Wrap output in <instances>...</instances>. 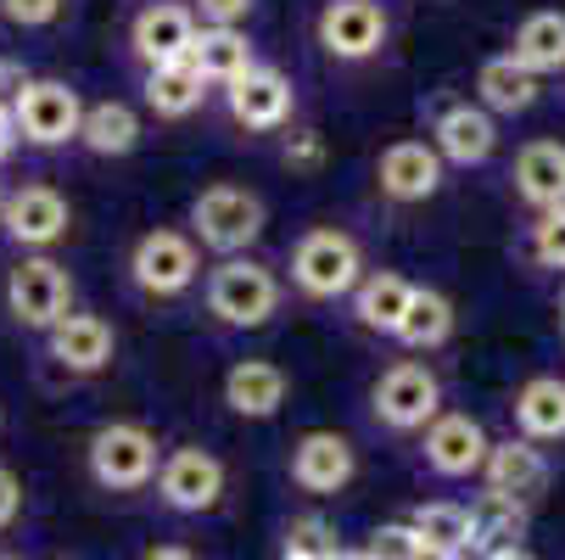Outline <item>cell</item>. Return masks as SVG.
I'll return each mask as SVG.
<instances>
[{"label": "cell", "mask_w": 565, "mask_h": 560, "mask_svg": "<svg viewBox=\"0 0 565 560\" xmlns=\"http://www.w3.org/2000/svg\"><path fill=\"white\" fill-rule=\"evenodd\" d=\"M515 197L532 208V213H554L565 208V146L559 140H526L515 151Z\"/></svg>", "instance_id": "obj_23"}, {"label": "cell", "mask_w": 565, "mask_h": 560, "mask_svg": "<svg viewBox=\"0 0 565 560\" xmlns=\"http://www.w3.org/2000/svg\"><path fill=\"white\" fill-rule=\"evenodd\" d=\"M504 56L521 62L532 78L565 73V12H532V18H521V29H515V40H510Z\"/></svg>", "instance_id": "obj_29"}, {"label": "cell", "mask_w": 565, "mask_h": 560, "mask_svg": "<svg viewBox=\"0 0 565 560\" xmlns=\"http://www.w3.org/2000/svg\"><path fill=\"white\" fill-rule=\"evenodd\" d=\"M207 85L196 78V67L191 62H169V67H146L140 73V102H146V113L157 118V124H185V118H196L202 107H207Z\"/></svg>", "instance_id": "obj_22"}, {"label": "cell", "mask_w": 565, "mask_h": 560, "mask_svg": "<svg viewBox=\"0 0 565 560\" xmlns=\"http://www.w3.org/2000/svg\"><path fill=\"white\" fill-rule=\"evenodd\" d=\"M196 40V18L185 0H146V7L129 18V56L140 67H169V62H185Z\"/></svg>", "instance_id": "obj_16"}, {"label": "cell", "mask_w": 565, "mask_h": 560, "mask_svg": "<svg viewBox=\"0 0 565 560\" xmlns=\"http://www.w3.org/2000/svg\"><path fill=\"white\" fill-rule=\"evenodd\" d=\"M499 146V118H488L476 102H448L431 118V151L443 157V169H481Z\"/></svg>", "instance_id": "obj_19"}, {"label": "cell", "mask_w": 565, "mask_h": 560, "mask_svg": "<svg viewBox=\"0 0 565 560\" xmlns=\"http://www.w3.org/2000/svg\"><path fill=\"white\" fill-rule=\"evenodd\" d=\"M157 505L174 510V516H207L224 505V488H230V471L213 448L202 443H180V448H163V465H157Z\"/></svg>", "instance_id": "obj_10"}, {"label": "cell", "mask_w": 565, "mask_h": 560, "mask_svg": "<svg viewBox=\"0 0 565 560\" xmlns=\"http://www.w3.org/2000/svg\"><path fill=\"white\" fill-rule=\"evenodd\" d=\"M470 510V549L493 554V549H515L526 538V505L521 499H504V494H481Z\"/></svg>", "instance_id": "obj_30"}, {"label": "cell", "mask_w": 565, "mask_h": 560, "mask_svg": "<svg viewBox=\"0 0 565 560\" xmlns=\"http://www.w3.org/2000/svg\"><path fill=\"white\" fill-rule=\"evenodd\" d=\"M140 560H202V554L185 543H151V549H140Z\"/></svg>", "instance_id": "obj_40"}, {"label": "cell", "mask_w": 565, "mask_h": 560, "mask_svg": "<svg viewBox=\"0 0 565 560\" xmlns=\"http://www.w3.org/2000/svg\"><path fill=\"white\" fill-rule=\"evenodd\" d=\"M196 29H247V18L258 12V0H185Z\"/></svg>", "instance_id": "obj_35"}, {"label": "cell", "mask_w": 565, "mask_h": 560, "mask_svg": "<svg viewBox=\"0 0 565 560\" xmlns=\"http://www.w3.org/2000/svg\"><path fill=\"white\" fill-rule=\"evenodd\" d=\"M62 560H67V554H62Z\"/></svg>", "instance_id": "obj_50"}, {"label": "cell", "mask_w": 565, "mask_h": 560, "mask_svg": "<svg viewBox=\"0 0 565 560\" xmlns=\"http://www.w3.org/2000/svg\"><path fill=\"white\" fill-rule=\"evenodd\" d=\"M364 554H370V560H431L426 543H420V532H415L409 521H381V527L370 532Z\"/></svg>", "instance_id": "obj_32"}, {"label": "cell", "mask_w": 565, "mask_h": 560, "mask_svg": "<svg viewBox=\"0 0 565 560\" xmlns=\"http://www.w3.org/2000/svg\"><path fill=\"white\" fill-rule=\"evenodd\" d=\"M337 549V538H331V527L319 521V516H297L291 527H286V560H326Z\"/></svg>", "instance_id": "obj_34"}, {"label": "cell", "mask_w": 565, "mask_h": 560, "mask_svg": "<svg viewBox=\"0 0 565 560\" xmlns=\"http://www.w3.org/2000/svg\"><path fill=\"white\" fill-rule=\"evenodd\" d=\"M481 483H488V494H504V499L532 505V499L548 488V459H543L537 443L504 437V443L488 448V459H481Z\"/></svg>", "instance_id": "obj_20"}, {"label": "cell", "mask_w": 565, "mask_h": 560, "mask_svg": "<svg viewBox=\"0 0 565 560\" xmlns=\"http://www.w3.org/2000/svg\"><path fill=\"white\" fill-rule=\"evenodd\" d=\"M409 527L420 532V543H426L431 560H437V554H470V510L454 505V499L420 505V510L409 516Z\"/></svg>", "instance_id": "obj_31"}, {"label": "cell", "mask_w": 565, "mask_h": 560, "mask_svg": "<svg viewBox=\"0 0 565 560\" xmlns=\"http://www.w3.org/2000/svg\"><path fill=\"white\" fill-rule=\"evenodd\" d=\"M437 560H470V554H437Z\"/></svg>", "instance_id": "obj_44"}, {"label": "cell", "mask_w": 565, "mask_h": 560, "mask_svg": "<svg viewBox=\"0 0 565 560\" xmlns=\"http://www.w3.org/2000/svg\"><path fill=\"white\" fill-rule=\"evenodd\" d=\"M0 197H7V186H0Z\"/></svg>", "instance_id": "obj_49"}, {"label": "cell", "mask_w": 565, "mask_h": 560, "mask_svg": "<svg viewBox=\"0 0 565 560\" xmlns=\"http://www.w3.org/2000/svg\"><path fill=\"white\" fill-rule=\"evenodd\" d=\"M146 124L129 102H85V124H78V140L90 157H102V163H113V157H129L140 146Z\"/></svg>", "instance_id": "obj_25"}, {"label": "cell", "mask_w": 565, "mask_h": 560, "mask_svg": "<svg viewBox=\"0 0 565 560\" xmlns=\"http://www.w3.org/2000/svg\"><path fill=\"white\" fill-rule=\"evenodd\" d=\"M45 348V364H56L67 381H90V376H107L113 359H118V331L113 319L96 314V308H73L67 319H56V326L40 337Z\"/></svg>", "instance_id": "obj_13"}, {"label": "cell", "mask_w": 565, "mask_h": 560, "mask_svg": "<svg viewBox=\"0 0 565 560\" xmlns=\"http://www.w3.org/2000/svg\"><path fill=\"white\" fill-rule=\"evenodd\" d=\"M264 224H269V202L253 186H235V180L202 186L191 197V208H185V235H191L202 253H213V264L253 253Z\"/></svg>", "instance_id": "obj_3"}, {"label": "cell", "mask_w": 565, "mask_h": 560, "mask_svg": "<svg viewBox=\"0 0 565 560\" xmlns=\"http://www.w3.org/2000/svg\"><path fill=\"white\" fill-rule=\"evenodd\" d=\"M286 308V281L275 264L241 253V258H218L202 275V314L218 331H264L269 319Z\"/></svg>", "instance_id": "obj_2"}, {"label": "cell", "mask_w": 565, "mask_h": 560, "mask_svg": "<svg viewBox=\"0 0 565 560\" xmlns=\"http://www.w3.org/2000/svg\"><path fill=\"white\" fill-rule=\"evenodd\" d=\"M67 12V0H0V18L12 29H51Z\"/></svg>", "instance_id": "obj_36"}, {"label": "cell", "mask_w": 565, "mask_h": 560, "mask_svg": "<svg viewBox=\"0 0 565 560\" xmlns=\"http://www.w3.org/2000/svg\"><path fill=\"white\" fill-rule=\"evenodd\" d=\"M23 140H18V124H12V107H7V96H0V163L18 151Z\"/></svg>", "instance_id": "obj_39"}, {"label": "cell", "mask_w": 565, "mask_h": 560, "mask_svg": "<svg viewBox=\"0 0 565 560\" xmlns=\"http://www.w3.org/2000/svg\"><path fill=\"white\" fill-rule=\"evenodd\" d=\"M218 96H224V118L247 135H280L297 118V78L275 62H253Z\"/></svg>", "instance_id": "obj_9"}, {"label": "cell", "mask_w": 565, "mask_h": 560, "mask_svg": "<svg viewBox=\"0 0 565 560\" xmlns=\"http://www.w3.org/2000/svg\"><path fill=\"white\" fill-rule=\"evenodd\" d=\"M23 516V476L12 465H0V532Z\"/></svg>", "instance_id": "obj_38"}, {"label": "cell", "mask_w": 565, "mask_h": 560, "mask_svg": "<svg viewBox=\"0 0 565 560\" xmlns=\"http://www.w3.org/2000/svg\"><path fill=\"white\" fill-rule=\"evenodd\" d=\"M73 275L67 264H56L51 253H23L12 270H7V314L18 319L23 331L45 337L56 319L73 314Z\"/></svg>", "instance_id": "obj_8"}, {"label": "cell", "mask_w": 565, "mask_h": 560, "mask_svg": "<svg viewBox=\"0 0 565 560\" xmlns=\"http://www.w3.org/2000/svg\"><path fill=\"white\" fill-rule=\"evenodd\" d=\"M409 297H415V281L409 275H397V270H364V281L348 297V319H353L359 331L392 342V331H397L403 308H409Z\"/></svg>", "instance_id": "obj_21"}, {"label": "cell", "mask_w": 565, "mask_h": 560, "mask_svg": "<svg viewBox=\"0 0 565 560\" xmlns=\"http://www.w3.org/2000/svg\"><path fill=\"white\" fill-rule=\"evenodd\" d=\"M476 107L488 118H515V113H532L537 107V78L510 62V56H488L476 67Z\"/></svg>", "instance_id": "obj_26"}, {"label": "cell", "mask_w": 565, "mask_h": 560, "mask_svg": "<svg viewBox=\"0 0 565 560\" xmlns=\"http://www.w3.org/2000/svg\"><path fill=\"white\" fill-rule=\"evenodd\" d=\"M0 78H7V67H0Z\"/></svg>", "instance_id": "obj_48"}, {"label": "cell", "mask_w": 565, "mask_h": 560, "mask_svg": "<svg viewBox=\"0 0 565 560\" xmlns=\"http://www.w3.org/2000/svg\"><path fill=\"white\" fill-rule=\"evenodd\" d=\"M375 191L397 208L431 202L443 191V157L431 151V140H392L375 157Z\"/></svg>", "instance_id": "obj_15"}, {"label": "cell", "mask_w": 565, "mask_h": 560, "mask_svg": "<svg viewBox=\"0 0 565 560\" xmlns=\"http://www.w3.org/2000/svg\"><path fill=\"white\" fill-rule=\"evenodd\" d=\"M0 230L18 253H51L73 230V202L51 180H23L0 197Z\"/></svg>", "instance_id": "obj_12"}, {"label": "cell", "mask_w": 565, "mask_h": 560, "mask_svg": "<svg viewBox=\"0 0 565 560\" xmlns=\"http://www.w3.org/2000/svg\"><path fill=\"white\" fill-rule=\"evenodd\" d=\"M124 275H129L135 297H146V303H180L202 286L207 264H202V247L180 224H151L146 235H135Z\"/></svg>", "instance_id": "obj_4"}, {"label": "cell", "mask_w": 565, "mask_h": 560, "mask_svg": "<svg viewBox=\"0 0 565 560\" xmlns=\"http://www.w3.org/2000/svg\"><path fill=\"white\" fill-rule=\"evenodd\" d=\"M313 45L342 67H364L392 45V18L381 0H326L313 18Z\"/></svg>", "instance_id": "obj_11"}, {"label": "cell", "mask_w": 565, "mask_h": 560, "mask_svg": "<svg viewBox=\"0 0 565 560\" xmlns=\"http://www.w3.org/2000/svg\"><path fill=\"white\" fill-rule=\"evenodd\" d=\"M12 124L18 140L34 151H62L78 140V124H85V96H78L67 78H18L12 96Z\"/></svg>", "instance_id": "obj_7"}, {"label": "cell", "mask_w": 565, "mask_h": 560, "mask_svg": "<svg viewBox=\"0 0 565 560\" xmlns=\"http://www.w3.org/2000/svg\"><path fill=\"white\" fill-rule=\"evenodd\" d=\"M454 326H459L454 303H448L443 292H431V286H415V297H409V308H403L392 342L409 348V353H437V348L454 337Z\"/></svg>", "instance_id": "obj_28"}, {"label": "cell", "mask_w": 565, "mask_h": 560, "mask_svg": "<svg viewBox=\"0 0 565 560\" xmlns=\"http://www.w3.org/2000/svg\"><path fill=\"white\" fill-rule=\"evenodd\" d=\"M559 319H565V286H559Z\"/></svg>", "instance_id": "obj_43"}, {"label": "cell", "mask_w": 565, "mask_h": 560, "mask_svg": "<svg viewBox=\"0 0 565 560\" xmlns=\"http://www.w3.org/2000/svg\"><path fill=\"white\" fill-rule=\"evenodd\" d=\"M0 432H7V410H0Z\"/></svg>", "instance_id": "obj_45"}, {"label": "cell", "mask_w": 565, "mask_h": 560, "mask_svg": "<svg viewBox=\"0 0 565 560\" xmlns=\"http://www.w3.org/2000/svg\"><path fill=\"white\" fill-rule=\"evenodd\" d=\"M443 415V381L426 359H392L375 381H370V421L392 437L426 432Z\"/></svg>", "instance_id": "obj_6"}, {"label": "cell", "mask_w": 565, "mask_h": 560, "mask_svg": "<svg viewBox=\"0 0 565 560\" xmlns=\"http://www.w3.org/2000/svg\"><path fill=\"white\" fill-rule=\"evenodd\" d=\"M218 398L241 421H275L286 410V398H291V376L275 359H235L218 381Z\"/></svg>", "instance_id": "obj_18"}, {"label": "cell", "mask_w": 565, "mask_h": 560, "mask_svg": "<svg viewBox=\"0 0 565 560\" xmlns=\"http://www.w3.org/2000/svg\"><path fill=\"white\" fill-rule=\"evenodd\" d=\"M326 560H370V554H364V549H342V543H337V549H331Z\"/></svg>", "instance_id": "obj_42"}, {"label": "cell", "mask_w": 565, "mask_h": 560, "mask_svg": "<svg viewBox=\"0 0 565 560\" xmlns=\"http://www.w3.org/2000/svg\"><path fill=\"white\" fill-rule=\"evenodd\" d=\"M163 465V443L140 421H107L85 443V471L102 494H146Z\"/></svg>", "instance_id": "obj_5"}, {"label": "cell", "mask_w": 565, "mask_h": 560, "mask_svg": "<svg viewBox=\"0 0 565 560\" xmlns=\"http://www.w3.org/2000/svg\"><path fill=\"white\" fill-rule=\"evenodd\" d=\"M280 157H286V169H297V175H308V169H319V163H326V135H319V129H291L286 135V146H280Z\"/></svg>", "instance_id": "obj_37"}, {"label": "cell", "mask_w": 565, "mask_h": 560, "mask_svg": "<svg viewBox=\"0 0 565 560\" xmlns=\"http://www.w3.org/2000/svg\"><path fill=\"white\" fill-rule=\"evenodd\" d=\"M185 62L196 67V78H202L207 91H224L230 78H241V73L258 62V45H253L247 29H196Z\"/></svg>", "instance_id": "obj_24"}, {"label": "cell", "mask_w": 565, "mask_h": 560, "mask_svg": "<svg viewBox=\"0 0 565 560\" xmlns=\"http://www.w3.org/2000/svg\"><path fill=\"white\" fill-rule=\"evenodd\" d=\"M286 476H291V488L308 494V499H337L353 476H359V448H353V437H342V432L313 426V432H302V437L291 443Z\"/></svg>", "instance_id": "obj_14"}, {"label": "cell", "mask_w": 565, "mask_h": 560, "mask_svg": "<svg viewBox=\"0 0 565 560\" xmlns=\"http://www.w3.org/2000/svg\"><path fill=\"white\" fill-rule=\"evenodd\" d=\"M559 337H565V319H559Z\"/></svg>", "instance_id": "obj_47"}, {"label": "cell", "mask_w": 565, "mask_h": 560, "mask_svg": "<svg viewBox=\"0 0 565 560\" xmlns=\"http://www.w3.org/2000/svg\"><path fill=\"white\" fill-rule=\"evenodd\" d=\"M515 432L526 443H559L565 437V381L559 376H532L515 387Z\"/></svg>", "instance_id": "obj_27"}, {"label": "cell", "mask_w": 565, "mask_h": 560, "mask_svg": "<svg viewBox=\"0 0 565 560\" xmlns=\"http://www.w3.org/2000/svg\"><path fill=\"white\" fill-rule=\"evenodd\" d=\"M488 432H481L476 415L465 410H443L426 432H420V459L431 476H443V483H459V476H476L481 459H488Z\"/></svg>", "instance_id": "obj_17"}, {"label": "cell", "mask_w": 565, "mask_h": 560, "mask_svg": "<svg viewBox=\"0 0 565 560\" xmlns=\"http://www.w3.org/2000/svg\"><path fill=\"white\" fill-rule=\"evenodd\" d=\"M526 253H532V264H543V270H565V208L532 219V230H526Z\"/></svg>", "instance_id": "obj_33"}, {"label": "cell", "mask_w": 565, "mask_h": 560, "mask_svg": "<svg viewBox=\"0 0 565 560\" xmlns=\"http://www.w3.org/2000/svg\"><path fill=\"white\" fill-rule=\"evenodd\" d=\"M481 560H537V554H532V549H521V543H515V549H493V554H481Z\"/></svg>", "instance_id": "obj_41"}, {"label": "cell", "mask_w": 565, "mask_h": 560, "mask_svg": "<svg viewBox=\"0 0 565 560\" xmlns=\"http://www.w3.org/2000/svg\"><path fill=\"white\" fill-rule=\"evenodd\" d=\"M0 560H23V554H0Z\"/></svg>", "instance_id": "obj_46"}, {"label": "cell", "mask_w": 565, "mask_h": 560, "mask_svg": "<svg viewBox=\"0 0 565 560\" xmlns=\"http://www.w3.org/2000/svg\"><path fill=\"white\" fill-rule=\"evenodd\" d=\"M364 242L348 224H308L291 253H286V292H297L302 303H348L353 286L364 281Z\"/></svg>", "instance_id": "obj_1"}]
</instances>
